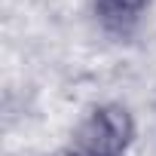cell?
<instances>
[{"label": "cell", "instance_id": "obj_1", "mask_svg": "<svg viewBox=\"0 0 156 156\" xmlns=\"http://www.w3.org/2000/svg\"><path fill=\"white\" fill-rule=\"evenodd\" d=\"M132 144V119L122 107H98L73 135L67 156H126Z\"/></svg>", "mask_w": 156, "mask_h": 156}, {"label": "cell", "instance_id": "obj_2", "mask_svg": "<svg viewBox=\"0 0 156 156\" xmlns=\"http://www.w3.org/2000/svg\"><path fill=\"white\" fill-rule=\"evenodd\" d=\"M144 6H147V0H95L101 25L113 34H129L135 22L141 19Z\"/></svg>", "mask_w": 156, "mask_h": 156}]
</instances>
